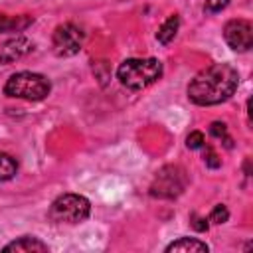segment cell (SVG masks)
I'll return each mask as SVG.
<instances>
[{"instance_id": "1", "label": "cell", "mask_w": 253, "mask_h": 253, "mask_svg": "<svg viewBox=\"0 0 253 253\" xmlns=\"http://www.w3.org/2000/svg\"><path fill=\"white\" fill-rule=\"evenodd\" d=\"M239 85V73L229 63H211L202 69L188 85V99L196 105L210 107L227 101Z\"/></svg>"}, {"instance_id": "2", "label": "cell", "mask_w": 253, "mask_h": 253, "mask_svg": "<svg viewBox=\"0 0 253 253\" xmlns=\"http://www.w3.org/2000/svg\"><path fill=\"white\" fill-rule=\"evenodd\" d=\"M119 81L128 89H146L162 77V63L154 57L146 59H125L117 69Z\"/></svg>"}, {"instance_id": "3", "label": "cell", "mask_w": 253, "mask_h": 253, "mask_svg": "<svg viewBox=\"0 0 253 253\" xmlns=\"http://www.w3.org/2000/svg\"><path fill=\"white\" fill-rule=\"evenodd\" d=\"M51 83L47 77L32 71H18L10 75V79L4 85V93L8 97L26 99V101H42L49 95Z\"/></svg>"}, {"instance_id": "4", "label": "cell", "mask_w": 253, "mask_h": 253, "mask_svg": "<svg viewBox=\"0 0 253 253\" xmlns=\"http://www.w3.org/2000/svg\"><path fill=\"white\" fill-rule=\"evenodd\" d=\"M91 204L85 196L79 194H63L55 198L49 208V217L57 223H81L89 217Z\"/></svg>"}, {"instance_id": "5", "label": "cell", "mask_w": 253, "mask_h": 253, "mask_svg": "<svg viewBox=\"0 0 253 253\" xmlns=\"http://www.w3.org/2000/svg\"><path fill=\"white\" fill-rule=\"evenodd\" d=\"M186 188V174L180 166H164L152 186H150V196L154 198H176L184 192Z\"/></svg>"}, {"instance_id": "6", "label": "cell", "mask_w": 253, "mask_h": 253, "mask_svg": "<svg viewBox=\"0 0 253 253\" xmlns=\"http://www.w3.org/2000/svg\"><path fill=\"white\" fill-rule=\"evenodd\" d=\"M83 38H85L83 30L71 22L57 26L53 32V38H51V45H53L55 55L57 57H71V55L79 53V49L83 45Z\"/></svg>"}, {"instance_id": "7", "label": "cell", "mask_w": 253, "mask_h": 253, "mask_svg": "<svg viewBox=\"0 0 253 253\" xmlns=\"http://www.w3.org/2000/svg\"><path fill=\"white\" fill-rule=\"evenodd\" d=\"M223 38L235 51H247L253 45V26L247 20H229L223 26Z\"/></svg>"}, {"instance_id": "8", "label": "cell", "mask_w": 253, "mask_h": 253, "mask_svg": "<svg viewBox=\"0 0 253 253\" xmlns=\"http://www.w3.org/2000/svg\"><path fill=\"white\" fill-rule=\"evenodd\" d=\"M32 51V42L26 36H16L0 43V65H8Z\"/></svg>"}, {"instance_id": "9", "label": "cell", "mask_w": 253, "mask_h": 253, "mask_svg": "<svg viewBox=\"0 0 253 253\" xmlns=\"http://www.w3.org/2000/svg\"><path fill=\"white\" fill-rule=\"evenodd\" d=\"M4 251H6V253H10V251H16V253H47L49 247H47V243L40 241V239L34 237V235H24V237H20V239L8 243V245L4 247Z\"/></svg>"}, {"instance_id": "10", "label": "cell", "mask_w": 253, "mask_h": 253, "mask_svg": "<svg viewBox=\"0 0 253 253\" xmlns=\"http://www.w3.org/2000/svg\"><path fill=\"white\" fill-rule=\"evenodd\" d=\"M168 253H208L210 247L200 241V239H194V237H180L176 241H172L168 247H166Z\"/></svg>"}, {"instance_id": "11", "label": "cell", "mask_w": 253, "mask_h": 253, "mask_svg": "<svg viewBox=\"0 0 253 253\" xmlns=\"http://www.w3.org/2000/svg\"><path fill=\"white\" fill-rule=\"evenodd\" d=\"M178 28H180V18L174 14V16H170L160 28H158V32H156V38H158V42L160 43H170L174 38H176V34H178Z\"/></svg>"}, {"instance_id": "12", "label": "cell", "mask_w": 253, "mask_h": 253, "mask_svg": "<svg viewBox=\"0 0 253 253\" xmlns=\"http://www.w3.org/2000/svg\"><path fill=\"white\" fill-rule=\"evenodd\" d=\"M18 172V162L6 154V152H0V182H6V180H12Z\"/></svg>"}, {"instance_id": "13", "label": "cell", "mask_w": 253, "mask_h": 253, "mask_svg": "<svg viewBox=\"0 0 253 253\" xmlns=\"http://www.w3.org/2000/svg\"><path fill=\"white\" fill-rule=\"evenodd\" d=\"M28 24H32V18L30 16H24V18H8V16H2L0 14V32H10V30H24Z\"/></svg>"}, {"instance_id": "14", "label": "cell", "mask_w": 253, "mask_h": 253, "mask_svg": "<svg viewBox=\"0 0 253 253\" xmlns=\"http://www.w3.org/2000/svg\"><path fill=\"white\" fill-rule=\"evenodd\" d=\"M210 132H211V136H215V138L223 140V144H225L227 148H231V146H233V144H231V138L227 136V126H225V123H219V121L211 123V125H210Z\"/></svg>"}, {"instance_id": "15", "label": "cell", "mask_w": 253, "mask_h": 253, "mask_svg": "<svg viewBox=\"0 0 253 253\" xmlns=\"http://www.w3.org/2000/svg\"><path fill=\"white\" fill-rule=\"evenodd\" d=\"M227 219H229V211H227V208L223 204H217L210 213V221L211 223H225Z\"/></svg>"}, {"instance_id": "16", "label": "cell", "mask_w": 253, "mask_h": 253, "mask_svg": "<svg viewBox=\"0 0 253 253\" xmlns=\"http://www.w3.org/2000/svg\"><path fill=\"white\" fill-rule=\"evenodd\" d=\"M204 144H206V138H204V132H200V130L190 132V134H188V138H186V146H188V148H192V150L204 148Z\"/></svg>"}, {"instance_id": "17", "label": "cell", "mask_w": 253, "mask_h": 253, "mask_svg": "<svg viewBox=\"0 0 253 253\" xmlns=\"http://www.w3.org/2000/svg\"><path fill=\"white\" fill-rule=\"evenodd\" d=\"M204 146H206V144H204ZM204 164H206L208 168H219V166H221V160L217 158V154L213 152L211 146H206V152H204Z\"/></svg>"}, {"instance_id": "18", "label": "cell", "mask_w": 253, "mask_h": 253, "mask_svg": "<svg viewBox=\"0 0 253 253\" xmlns=\"http://www.w3.org/2000/svg\"><path fill=\"white\" fill-rule=\"evenodd\" d=\"M227 4H229V0H206L204 10H206L208 14H217V12H221L223 8H227Z\"/></svg>"}, {"instance_id": "19", "label": "cell", "mask_w": 253, "mask_h": 253, "mask_svg": "<svg viewBox=\"0 0 253 253\" xmlns=\"http://www.w3.org/2000/svg\"><path fill=\"white\" fill-rule=\"evenodd\" d=\"M192 225H194V229H198V231H206L208 229V221L204 219V217H198V215H192Z\"/></svg>"}]
</instances>
